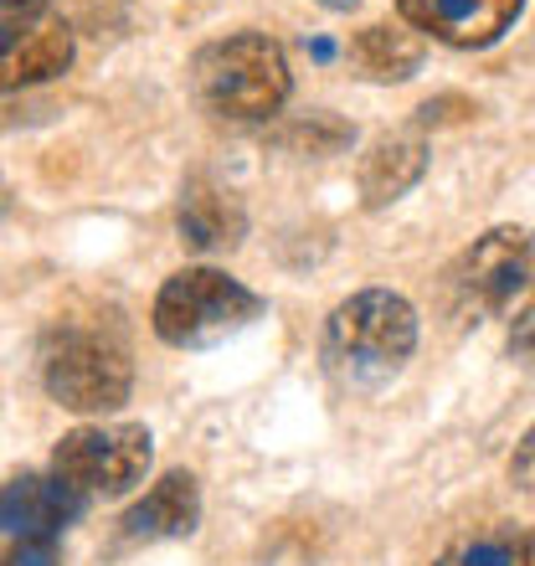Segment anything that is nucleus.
I'll list each match as a JSON object with an SVG mask.
<instances>
[{"mask_svg":"<svg viewBox=\"0 0 535 566\" xmlns=\"http://www.w3.org/2000/svg\"><path fill=\"white\" fill-rule=\"evenodd\" d=\"M417 350V310L391 289H360L345 304H335L325 319V371L335 376V387L345 391H371L391 387L401 366Z\"/></svg>","mask_w":535,"mask_h":566,"instance_id":"f257e3e1","label":"nucleus"},{"mask_svg":"<svg viewBox=\"0 0 535 566\" xmlns=\"http://www.w3.org/2000/svg\"><path fill=\"white\" fill-rule=\"evenodd\" d=\"M191 88L207 114L232 124H258L273 119L289 93H294V73L283 46L263 31H238L222 42H207L191 62Z\"/></svg>","mask_w":535,"mask_h":566,"instance_id":"f03ea898","label":"nucleus"},{"mask_svg":"<svg viewBox=\"0 0 535 566\" xmlns=\"http://www.w3.org/2000/svg\"><path fill=\"white\" fill-rule=\"evenodd\" d=\"M263 294L222 269H180L155 294V335L176 350H211L263 319Z\"/></svg>","mask_w":535,"mask_h":566,"instance_id":"7ed1b4c3","label":"nucleus"},{"mask_svg":"<svg viewBox=\"0 0 535 566\" xmlns=\"http://www.w3.org/2000/svg\"><path fill=\"white\" fill-rule=\"evenodd\" d=\"M46 397L77 418H104L119 412L134 391L129 345L114 329L98 325H57L42 356Z\"/></svg>","mask_w":535,"mask_h":566,"instance_id":"20e7f679","label":"nucleus"},{"mask_svg":"<svg viewBox=\"0 0 535 566\" xmlns=\"http://www.w3.org/2000/svg\"><path fill=\"white\" fill-rule=\"evenodd\" d=\"M155 463V438L139 422H83L62 432L52 448V474L73 484L83 500H119L134 484H145Z\"/></svg>","mask_w":535,"mask_h":566,"instance_id":"39448f33","label":"nucleus"},{"mask_svg":"<svg viewBox=\"0 0 535 566\" xmlns=\"http://www.w3.org/2000/svg\"><path fill=\"white\" fill-rule=\"evenodd\" d=\"M531 289V232L525 227H494L459 258L453 294L469 314H505Z\"/></svg>","mask_w":535,"mask_h":566,"instance_id":"423d86ee","label":"nucleus"},{"mask_svg":"<svg viewBox=\"0 0 535 566\" xmlns=\"http://www.w3.org/2000/svg\"><path fill=\"white\" fill-rule=\"evenodd\" d=\"M397 6L412 31L443 46H459V52L494 46L525 11V0H397Z\"/></svg>","mask_w":535,"mask_h":566,"instance_id":"0eeeda50","label":"nucleus"},{"mask_svg":"<svg viewBox=\"0 0 535 566\" xmlns=\"http://www.w3.org/2000/svg\"><path fill=\"white\" fill-rule=\"evenodd\" d=\"M88 500L57 474H15L0 484V531L15 541H57L73 521H83Z\"/></svg>","mask_w":535,"mask_h":566,"instance_id":"6e6552de","label":"nucleus"},{"mask_svg":"<svg viewBox=\"0 0 535 566\" xmlns=\"http://www.w3.org/2000/svg\"><path fill=\"white\" fill-rule=\"evenodd\" d=\"M73 31L62 21H6L0 27V93L36 88L73 67Z\"/></svg>","mask_w":535,"mask_h":566,"instance_id":"1a4fd4ad","label":"nucleus"},{"mask_svg":"<svg viewBox=\"0 0 535 566\" xmlns=\"http://www.w3.org/2000/svg\"><path fill=\"white\" fill-rule=\"evenodd\" d=\"M176 227L191 253H232L248 238V207H242V196L232 186H217V180L196 176L180 191Z\"/></svg>","mask_w":535,"mask_h":566,"instance_id":"9d476101","label":"nucleus"},{"mask_svg":"<svg viewBox=\"0 0 535 566\" xmlns=\"http://www.w3.org/2000/svg\"><path fill=\"white\" fill-rule=\"evenodd\" d=\"M124 541H180L201 525V479L191 469H170L124 510Z\"/></svg>","mask_w":535,"mask_h":566,"instance_id":"9b49d317","label":"nucleus"},{"mask_svg":"<svg viewBox=\"0 0 535 566\" xmlns=\"http://www.w3.org/2000/svg\"><path fill=\"white\" fill-rule=\"evenodd\" d=\"M428 176V139L422 135H381L366 155H360V207L381 211L391 201L412 191L417 180Z\"/></svg>","mask_w":535,"mask_h":566,"instance_id":"f8f14e48","label":"nucleus"},{"mask_svg":"<svg viewBox=\"0 0 535 566\" xmlns=\"http://www.w3.org/2000/svg\"><path fill=\"white\" fill-rule=\"evenodd\" d=\"M350 62H356L371 83H407V77L422 67V42L401 27H366V31H356V42H350Z\"/></svg>","mask_w":535,"mask_h":566,"instance_id":"ddd939ff","label":"nucleus"},{"mask_svg":"<svg viewBox=\"0 0 535 566\" xmlns=\"http://www.w3.org/2000/svg\"><path fill=\"white\" fill-rule=\"evenodd\" d=\"M438 566H531V531L510 521L479 525V531H463Z\"/></svg>","mask_w":535,"mask_h":566,"instance_id":"4468645a","label":"nucleus"},{"mask_svg":"<svg viewBox=\"0 0 535 566\" xmlns=\"http://www.w3.org/2000/svg\"><path fill=\"white\" fill-rule=\"evenodd\" d=\"M124 6H129V0H46V11H57V21L67 31H77V27H108Z\"/></svg>","mask_w":535,"mask_h":566,"instance_id":"2eb2a0df","label":"nucleus"},{"mask_svg":"<svg viewBox=\"0 0 535 566\" xmlns=\"http://www.w3.org/2000/svg\"><path fill=\"white\" fill-rule=\"evenodd\" d=\"M46 0H0V15L6 21H42Z\"/></svg>","mask_w":535,"mask_h":566,"instance_id":"dca6fc26","label":"nucleus"},{"mask_svg":"<svg viewBox=\"0 0 535 566\" xmlns=\"http://www.w3.org/2000/svg\"><path fill=\"white\" fill-rule=\"evenodd\" d=\"M510 474H515V484H521V490H531V432L521 438V459L510 463Z\"/></svg>","mask_w":535,"mask_h":566,"instance_id":"f3484780","label":"nucleus"},{"mask_svg":"<svg viewBox=\"0 0 535 566\" xmlns=\"http://www.w3.org/2000/svg\"><path fill=\"white\" fill-rule=\"evenodd\" d=\"M310 57L314 62H329V57H335V46H329V42H310Z\"/></svg>","mask_w":535,"mask_h":566,"instance_id":"a211bd4d","label":"nucleus"},{"mask_svg":"<svg viewBox=\"0 0 535 566\" xmlns=\"http://www.w3.org/2000/svg\"><path fill=\"white\" fill-rule=\"evenodd\" d=\"M319 6H325V11H356L360 0H319Z\"/></svg>","mask_w":535,"mask_h":566,"instance_id":"6ab92c4d","label":"nucleus"},{"mask_svg":"<svg viewBox=\"0 0 535 566\" xmlns=\"http://www.w3.org/2000/svg\"><path fill=\"white\" fill-rule=\"evenodd\" d=\"M6 207H11V186H6V176H0V217H6Z\"/></svg>","mask_w":535,"mask_h":566,"instance_id":"aec40b11","label":"nucleus"}]
</instances>
